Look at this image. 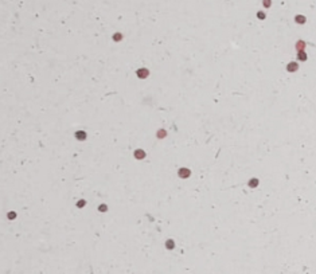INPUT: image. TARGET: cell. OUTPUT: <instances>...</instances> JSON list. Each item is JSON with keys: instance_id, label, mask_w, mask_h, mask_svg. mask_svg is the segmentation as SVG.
Here are the masks:
<instances>
[{"instance_id": "cell-1", "label": "cell", "mask_w": 316, "mask_h": 274, "mask_svg": "<svg viewBox=\"0 0 316 274\" xmlns=\"http://www.w3.org/2000/svg\"><path fill=\"white\" fill-rule=\"evenodd\" d=\"M179 176L180 177H188V176H190V171L187 168H182L179 171Z\"/></svg>"}, {"instance_id": "cell-2", "label": "cell", "mask_w": 316, "mask_h": 274, "mask_svg": "<svg viewBox=\"0 0 316 274\" xmlns=\"http://www.w3.org/2000/svg\"><path fill=\"white\" fill-rule=\"evenodd\" d=\"M135 157H136L137 160H141V159H144V157H145V152H144V151H136V152H135Z\"/></svg>"}, {"instance_id": "cell-3", "label": "cell", "mask_w": 316, "mask_h": 274, "mask_svg": "<svg viewBox=\"0 0 316 274\" xmlns=\"http://www.w3.org/2000/svg\"><path fill=\"white\" fill-rule=\"evenodd\" d=\"M137 75H139L140 78H145V77H148V70H147V69H143V70H137Z\"/></svg>"}, {"instance_id": "cell-4", "label": "cell", "mask_w": 316, "mask_h": 274, "mask_svg": "<svg viewBox=\"0 0 316 274\" xmlns=\"http://www.w3.org/2000/svg\"><path fill=\"white\" fill-rule=\"evenodd\" d=\"M166 245H167V249H172V247L175 246V243H173V240H172V239H168Z\"/></svg>"}, {"instance_id": "cell-5", "label": "cell", "mask_w": 316, "mask_h": 274, "mask_svg": "<svg viewBox=\"0 0 316 274\" xmlns=\"http://www.w3.org/2000/svg\"><path fill=\"white\" fill-rule=\"evenodd\" d=\"M77 136H78V139H79V140H83V139H85V137H83V136H85V133H83V132L75 133V137H77Z\"/></svg>"}, {"instance_id": "cell-6", "label": "cell", "mask_w": 316, "mask_h": 274, "mask_svg": "<svg viewBox=\"0 0 316 274\" xmlns=\"http://www.w3.org/2000/svg\"><path fill=\"white\" fill-rule=\"evenodd\" d=\"M113 38H114V39H116V42H119V39H121L122 36H121V34H116V35H114V36H113Z\"/></svg>"}, {"instance_id": "cell-7", "label": "cell", "mask_w": 316, "mask_h": 274, "mask_svg": "<svg viewBox=\"0 0 316 274\" xmlns=\"http://www.w3.org/2000/svg\"><path fill=\"white\" fill-rule=\"evenodd\" d=\"M264 4H265L266 7H269V6H270V0H264Z\"/></svg>"}, {"instance_id": "cell-8", "label": "cell", "mask_w": 316, "mask_h": 274, "mask_svg": "<svg viewBox=\"0 0 316 274\" xmlns=\"http://www.w3.org/2000/svg\"><path fill=\"white\" fill-rule=\"evenodd\" d=\"M297 22H304V17H301V16H297Z\"/></svg>"}, {"instance_id": "cell-9", "label": "cell", "mask_w": 316, "mask_h": 274, "mask_svg": "<svg viewBox=\"0 0 316 274\" xmlns=\"http://www.w3.org/2000/svg\"><path fill=\"white\" fill-rule=\"evenodd\" d=\"M83 202H85V200H79V207L83 206Z\"/></svg>"}]
</instances>
